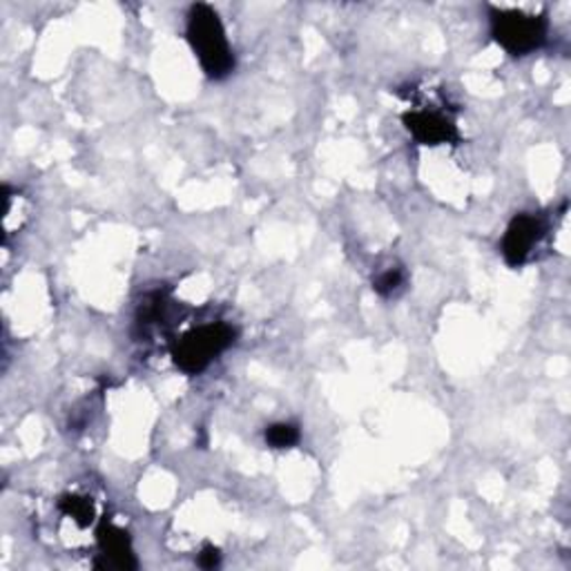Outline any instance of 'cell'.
Here are the masks:
<instances>
[{"label": "cell", "mask_w": 571, "mask_h": 571, "mask_svg": "<svg viewBox=\"0 0 571 571\" xmlns=\"http://www.w3.org/2000/svg\"><path fill=\"white\" fill-rule=\"evenodd\" d=\"M544 224L540 217L522 213L511 220L507 233L502 237V257L509 266H522L531 259L533 251L540 246L544 237Z\"/></svg>", "instance_id": "277c9868"}, {"label": "cell", "mask_w": 571, "mask_h": 571, "mask_svg": "<svg viewBox=\"0 0 571 571\" xmlns=\"http://www.w3.org/2000/svg\"><path fill=\"white\" fill-rule=\"evenodd\" d=\"M96 540H99V547H101L103 555L108 558V567L136 569L139 562L134 558V549H132L130 536L121 527H116L114 522L103 518L99 529H96Z\"/></svg>", "instance_id": "8992f818"}, {"label": "cell", "mask_w": 571, "mask_h": 571, "mask_svg": "<svg viewBox=\"0 0 571 571\" xmlns=\"http://www.w3.org/2000/svg\"><path fill=\"white\" fill-rule=\"evenodd\" d=\"M402 282H405L402 271L400 268H389L383 275L375 277L373 288H375V293H379L383 297H389V295H394L402 286Z\"/></svg>", "instance_id": "ba28073f"}, {"label": "cell", "mask_w": 571, "mask_h": 571, "mask_svg": "<svg viewBox=\"0 0 571 571\" xmlns=\"http://www.w3.org/2000/svg\"><path fill=\"white\" fill-rule=\"evenodd\" d=\"M185 37L211 79L222 81L231 77L235 70V54L231 50L222 19L211 6L197 3L190 8Z\"/></svg>", "instance_id": "6da1fadb"}, {"label": "cell", "mask_w": 571, "mask_h": 571, "mask_svg": "<svg viewBox=\"0 0 571 571\" xmlns=\"http://www.w3.org/2000/svg\"><path fill=\"white\" fill-rule=\"evenodd\" d=\"M547 17L491 8V37L511 57H527L547 41Z\"/></svg>", "instance_id": "3957f363"}, {"label": "cell", "mask_w": 571, "mask_h": 571, "mask_svg": "<svg viewBox=\"0 0 571 571\" xmlns=\"http://www.w3.org/2000/svg\"><path fill=\"white\" fill-rule=\"evenodd\" d=\"M405 125L411 136L422 145H440L460 141L453 119L438 110H414L405 114Z\"/></svg>", "instance_id": "5b68a950"}, {"label": "cell", "mask_w": 571, "mask_h": 571, "mask_svg": "<svg viewBox=\"0 0 571 571\" xmlns=\"http://www.w3.org/2000/svg\"><path fill=\"white\" fill-rule=\"evenodd\" d=\"M299 442V429L288 422H277L266 429V445L273 449H290Z\"/></svg>", "instance_id": "52a82bcc"}, {"label": "cell", "mask_w": 571, "mask_h": 571, "mask_svg": "<svg viewBox=\"0 0 571 571\" xmlns=\"http://www.w3.org/2000/svg\"><path fill=\"white\" fill-rule=\"evenodd\" d=\"M233 341H235V330L228 324L211 322L181 335L172 344V359L183 373L200 375L228 346H233Z\"/></svg>", "instance_id": "7a4b0ae2"}, {"label": "cell", "mask_w": 571, "mask_h": 571, "mask_svg": "<svg viewBox=\"0 0 571 571\" xmlns=\"http://www.w3.org/2000/svg\"><path fill=\"white\" fill-rule=\"evenodd\" d=\"M197 562H200V567H204V569H215V567L222 562V553H220V549H217L215 544H206V547L202 549Z\"/></svg>", "instance_id": "9c48e42d"}]
</instances>
